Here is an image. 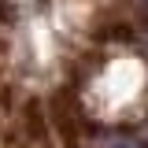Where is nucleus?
Here are the masks:
<instances>
[{"label":"nucleus","mask_w":148,"mask_h":148,"mask_svg":"<svg viewBox=\"0 0 148 148\" xmlns=\"http://www.w3.org/2000/svg\"><path fill=\"white\" fill-rule=\"evenodd\" d=\"M137 4H141V8H145V11H148V0H137Z\"/></svg>","instance_id":"f03ea898"},{"label":"nucleus","mask_w":148,"mask_h":148,"mask_svg":"<svg viewBox=\"0 0 148 148\" xmlns=\"http://www.w3.org/2000/svg\"><path fill=\"white\" fill-rule=\"evenodd\" d=\"M100 148H141L137 141H130V137H104Z\"/></svg>","instance_id":"f257e3e1"}]
</instances>
